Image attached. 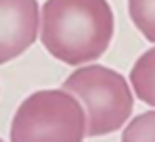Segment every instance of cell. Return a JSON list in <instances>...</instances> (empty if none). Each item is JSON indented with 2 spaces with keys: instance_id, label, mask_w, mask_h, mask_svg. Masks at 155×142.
I'll return each instance as SVG.
<instances>
[{
  "instance_id": "cell-1",
  "label": "cell",
  "mask_w": 155,
  "mask_h": 142,
  "mask_svg": "<svg viewBox=\"0 0 155 142\" xmlns=\"http://www.w3.org/2000/svg\"><path fill=\"white\" fill-rule=\"evenodd\" d=\"M115 17L107 0H46L40 40L57 61L82 67L101 59L113 40Z\"/></svg>"
},
{
  "instance_id": "cell-2",
  "label": "cell",
  "mask_w": 155,
  "mask_h": 142,
  "mask_svg": "<svg viewBox=\"0 0 155 142\" xmlns=\"http://www.w3.org/2000/svg\"><path fill=\"white\" fill-rule=\"evenodd\" d=\"M63 90L80 100L86 113V136L101 138L122 130L134 109V92L120 71L88 63L63 82Z\"/></svg>"
},
{
  "instance_id": "cell-3",
  "label": "cell",
  "mask_w": 155,
  "mask_h": 142,
  "mask_svg": "<svg viewBox=\"0 0 155 142\" xmlns=\"http://www.w3.org/2000/svg\"><path fill=\"white\" fill-rule=\"evenodd\" d=\"M11 142H84L86 113L63 88L38 90L23 98L11 121Z\"/></svg>"
},
{
  "instance_id": "cell-4",
  "label": "cell",
  "mask_w": 155,
  "mask_h": 142,
  "mask_svg": "<svg viewBox=\"0 0 155 142\" xmlns=\"http://www.w3.org/2000/svg\"><path fill=\"white\" fill-rule=\"evenodd\" d=\"M38 36V0H0V65L21 56Z\"/></svg>"
},
{
  "instance_id": "cell-5",
  "label": "cell",
  "mask_w": 155,
  "mask_h": 142,
  "mask_svg": "<svg viewBox=\"0 0 155 142\" xmlns=\"http://www.w3.org/2000/svg\"><path fill=\"white\" fill-rule=\"evenodd\" d=\"M128 79L134 96L155 109V46L145 50L136 59Z\"/></svg>"
},
{
  "instance_id": "cell-6",
  "label": "cell",
  "mask_w": 155,
  "mask_h": 142,
  "mask_svg": "<svg viewBox=\"0 0 155 142\" xmlns=\"http://www.w3.org/2000/svg\"><path fill=\"white\" fill-rule=\"evenodd\" d=\"M128 13L134 27L155 44V0H128Z\"/></svg>"
},
{
  "instance_id": "cell-7",
  "label": "cell",
  "mask_w": 155,
  "mask_h": 142,
  "mask_svg": "<svg viewBox=\"0 0 155 142\" xmlns=\"http://www.w3.org/2000/svg\"><path fill=\"white\" fill-rule=\"evenodd\" d=\"M120 142H155V109L130 119L122 127Z\"/></svg>"
},
{
  "instance_id": "cell-8",
  "label": "cell",
  "mask_w": 155,
  "mask_h": 142,
  "mask_svg": "<svg viewBox=\"0 0 155 142\" xmlns=\"http://www.w3.org/2000/svg\"><path fill=\"white\" fill-rule=\"evenodd\" d=\"M0 142H4V140H2V138H0Z\"/></svg>"
}]
</instances>
